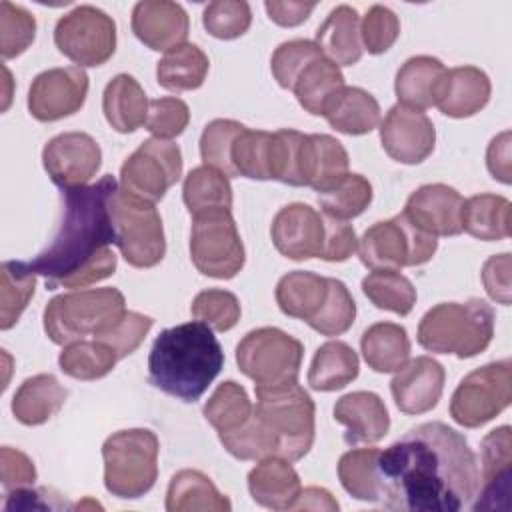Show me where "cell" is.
<instances>
[{
  "instance_id": "26",
  "label": "cell",
  "mask_w": 512,
  "mask_h": 512,
  "mask_svg": "<svg viewBox=\"0 0 512 512\" xmlns=\"http://www.w3.org/2000/svg\"><path fill=\"white\" fill-rule=\"evenodd\" d=\"M314 42L336 66L356 64L362 58L358 12L348 4L336 6L318 26Z\"/></svg>"
},
{
  "instance_id": "63",
  "label": "cell",
  "mask_w": 512,
  "mask_h": 512,
  "mask_svg": "<svg viewBox=\"0 0 512 512\" xmlns=\"http://www.w3.org/2000/svg\"><path fill=\"white\" fill-rule=\"evenodd\" d=\"M292 510H338V502L328 490L310 486L300 492Z\"/></svg>"
},
{
  "instance_id": "8",
  "label": "cell",
  "mask_w": 512,
  "mask_h": 512,
  "mask_svg": "<svg viewBox=\"0 0 512 512\" xmlns=\"http://www.w3.org/2000/svg\"><path fill=\"white\" fill-rule=\"evenodd\" d=\"M110 220L114 244L130 266L152 268L164 258V228L154 202L118 186L110 198Z\"/></svg>"
},
{
  "instance_id": "17",
  "label": "cell",
  "mask_w": 512,
  "mask_h": 512,
  "mask_svg": "<svg viewBox=\"0 0 512 512\" xmlns=\"http://www.w3.org/2000/svg\"><path fill=\"white\" fill-rule=\"evenodd\" d=\"M380 142L392 160L412 166L432 154L436 130L424 112L394 104L380 124Z\"/></svg>"
},
{
  "instance_id": "37",
  "label": "cell",
  "mask_w": 512,
  "mask_h": 512,
  "mask_svg": "<svg viewBox=\"0 0 512 512\" xmlns=\"http://www.w3.org/2000/svg\"><path fill=\"white\" fill-rule=\"evenodd\" d=\"M210 62L196 44H180L170 48L156 66V80L170 92L196 90L204 84Z\"/></svg>"
},
{
  "instance_id": "59",
  "label": "cell",
  "mask_w": 512,
  "mask_h": 512,
  "mask_svg": "<svg viewBox=\"0 0 512 512\" xmlns=\"http://www.w3.org/2000/svg\"><path fill=\"white\" fill-rule=\"evenodd\" d=\"M482 282L492 300L498 304H510V254L490 256L482 268Z\"/></svg>"
},
{
  "instance_id": "45",
  "label": "cell",
  "mask_w": 512,
  "mask_h": 512,
  "mask_svg": "<svg viewBox=\"0 0 512 512\" xmlns=\"http://www.w3.org/2000/svg\"><path fill=\"white\" fill-rule=\"evenodd\" d=\"M318 202L322 214L350 220L360 216L372 202V184L362 174L348 172L334 186L318 192Z\"/></svg>"
},
{
  "instance_id": "41",
  "label": "cell",
  "mask_w": 512,
  "mask_h": 512,
  "mask_svg": "<svg viewBox=\"0 0 512 512\" xmlns=\"http://www.w3.org/2000/svg\"><path fill=\"white\" fill-rule=\"evenodd\" d=\"M116 352L100 340H76L66 344L58 356L60 370L76 380H98L116 366Z\"/></svg>"
},
{
  "instance_id": "43",
  "label": "cell",
  "mask_w": 512,
  "mask_h": 512,
  "mask_svg": "<svg viewBox=\"0 0 512 512\" xmlns=\"http://www.w3.org/2000/svg\"><path fill=\"white\" fill-rule=\"evenodd\" d=\"M362 292L376 308L400 316L410 314L416 304V288L398 270H372L362 280Z\"/></svg>"
},
{
  "instance_id": "48",
  "label": "cell",
  "mask_w": 512,
  "mask_h": 512,
  "mask_svg": "<svg viewBox=\"0 0 512 512\" xmlns=\"http://www.w3.org/2000/svg\"><path fill=\"white\" fill-rule=\"evenodd\" d=\"M270 140L272 132L244 128L232 146V166L236 176L250 180H270Z\"/></svg>"
},
{
  "instance_id": "22",
  "label": "cell",
  "mask_w": 512,
  "mask_h": 512,
  "mask_svg": "<svg viewBox=\"0 0 512 512\" xmlns=\"http://www.w3.org/2000/svg\"><path fill=\"white\" fill-rule=\"evenodd\" d=\"M188 30V14L176 2L144 0L132 8V32L150 50L168 52L184 44Z\"/></svg>"
},
{
  "instance_id": "24",
  "label": "cell",
  "mask_w": 512,
  "mask_h": 512,
  "mask_svg": "<svg viewBox=\"0 0 512 512\" xmlns=\"http://www.w3.org/2000/svg\"><path fill=\"white\" fill-rule=\"evenodd\" d=\"M334 420L346 426L344 440L350 446L374 444L388 434L390 416L384 400L366 390L350 392L336 400Z\"/></svg>"
},
{
  "instance_id": "58",
  "label": "cell",
  "mask_w": 512,
  "mask_h": 512,
  "mask_svg": "<svg viewBox=\"0 0 512 512\" xmlns=\"http://www.w3.org/2000/svg\"><path fill=\"white\" fill-rule=\"evenodd\" d=\"M0 470H2V486L6 492L28 488L36 480L34 462L20 450L2 446L0 450Z\"/></svg>"
},
{
  "instance_id": "35",
  "label": "cell",
  "mask_w": 512,
  "mask_h": 512,
  "mask_svg": "<svg viewBox=\"0 0 512 512\" xmlns=\"http://www.w3.org/2000/svg\"><path fill=\"white\" fill-rule=\"evenodd\" d=\"M360 370L358 354L342 340L322 344L310 364L308 384L316 392H334L348 386Z\"/></svg>"
},
{
  "instance_id": "19",
  "label": "cell",
  "mask_w": 512,
  "mask_h": 512,
  "mask_svg": "<svg viewBox=\"0 0 512 512\" xmlns=\"http://www.w3.org/2000/svg\"><path fill=\"white\" fill-rule=\"evenodd\" d=\"M272 244L290 260L320 258L324 244V218L312 206L294 202L280 208L272 220Z\"/></svg>"
},
{
  "instance_id": "28",
  "label": "cell",
  "mask_w": 512,
  "mask_h": 512,
  "mask_svg": "<svg viewBox=\"0 0 512 512\" xmlns=\"http://www.w3.org/2000/svg\"><path fill=\"white\" fill-rule=\"evenodd\" d=\"M68 390L52 374L26 378L12 398V414L24 426L48 422L66 402Z\"/></svg>"
},
{
  "instance_id": "11",
  "label": "cell",
  "mask_w": 512,
  "mask_h": 512,
  "mask_svg": "<svg viewBox=\"0 0 512 512\" xmlns=\"http://www.w3.org/2000/svg\"><path fill=\"white\" fill-rule=\"evenodd\" d=\"M512 400V364L508 358L484 364L466 374L450 400V416L464 428H480Z\"/></svg>"
},
{
  "instance_id": "40",
  "label": "cell",
  "mask_w": 512,
  "mask_h": 512,
  "mask_svg": "<svg viewBox=\"0 0 512 512\" xmlns=\"http://www.w3.org/2000/svg\"><path fill=\"white\" fill-rule=\"evenodd\" d=\"M36 274L24 260H6L0 266V328L10 330L30 298L34 296Z\"/></svg>"
},
{
  "instance_id": "21",
  "label": "cell",
  "mask_w": 512,
  "mask_h": 512,
  "mask_svg": "<svg viewBox=\"0 0 512 512\" xmlns=\"http://www.w3.org/2000/svg\"><path fill=\"white\" fill-rule=\"evenodd\" d=\"M464 198L448 184H424L414 190L404 214L432 236H458L462 232Z\"/></svg>"
},
{
  "instance_id": "61",
  "label": "cell",
  "mask_w": 512,
  "mask_h": 512,
  "mask_svg": "<svg viewBox=\"0 0 512 512\" xmlns=\"http://www.w3.org/2000/svg\"><path fill=\"white\" fill-rule=\"evenodd\" d=\"M264 8L268 12V18L284 28L300 26L308 20L312 10L316 8L314 2H280V0H268L264 2Z\"/></svg>"
},
{
  "instance_id": "12",
  "label": "cell",
  "mask_w": 512,
  "mask_h": 512,
  "mask_svg": "<svg viewBox=\"0 0 512 512\" xmlns=\"http://www.w3.org/2000/svg\"><path fill=\"white\" fill-rule=\"evenodd\" d=\"M190 260L200 274L218 280H230L242 270L246 254L232 210L194 216Z\"/></svg>"
},
{
  "instance_id": "42",
  "label": "cell",
  "mask_w": 512,
  "mask_h": 512,
  "mask_svg": "<svg viewBox=\"0 0 512 512\" xmlns=\"http://www.w3.org/2000/svg\"><path fill=\"white\" fill-rule=\"evenodd\" d=\"M252 402L244 386L234 380L222 382L206 400L202 412L218 436L238 430L252 414Z\"/></svg>"
},
{
  "instance_id": "55",
  "label": "cell",
  "mask_w": 512,
  "mask_h": 512,
  "mask_svg": "<svg viewBox=\"0 0 512 512\" xmlns=\"http://www.w3.org/2000/svg\"><path fill=\"white\" fill-rule=\"evenodd\" d=\"M190 122L188 104L176 96H164L150 100L146 130L154 134V138H176L180 136Z\"/></svg>"
},
{
  "instance_id": "31",
  "label": "cell",
  "mask_w": 512,
  "mask_h": 512,
  "mask_svg": "<svg viewBox=\"0 0 512 512\" xmlns=\"http://www.w3.org/2000/svg\"><path fill=\"white\" fill-rule=\"evenodd\" d=\"M328 298V278L306 272L292 270L284 274L276 284V304L292 318H300L306 324L322 310Z\"/></svg>"
},
{
  "instance_id": "30",
  "label": "cell",
  "mask_w": 512,
  "mask_h": 512,
  "mask_svg": "<svg viewBox=\"0 0 512 512\" xmlns=\"http://www.w3.org/2000/svg\"><path fill=\"white\" fill-rule=\"evenodd\" d=\"M348 152L330 134H306L304 144V186L322 192L348 174Z\"/></svg>"
},
{
  "instance_id": "50",
  "label": "cell",
  "mask_w": 512,
  "mask_h": 512,
  "mask_svg": "<svg viewBox=\"0 0 512 512\" xmlns=\"http://www.w3.org/2000/svg\"><path fill=\"white\" fill-rule=\"evenodd\" d=\"M206 32L218 40H234L248 32L252 24L250 4L244 0H216L202 12Z\"/></svg>"
},
{
  "instance_id": "7",
  "label": "cell",
  "mask_w": 512,
  "mask_h": 512,
  "mask_svg": "<svg viewBox=\"0 0 512 512\" xmlns=\"http://www.w3.org/2000/svg\"><path fill=\"white\" fill-rule=\"evenodd\" d=\"M254 410L278 438V456L296 462L308 454L314 444L316 406L310 394L298 384L254 386Z\"/></svg>"
},
{
  "instance_id": "46",
  "label": "cell",
  "mask_w": 512,
  "mask_h": 512,
  "mask_svg": "<svg viewBox=\"0 0 512 512\" xmlns=\"http://www.w3.org/2000/svg\"><path fill=\"white\" fill-rule=\"evenodd\" d=\"M306 134L290 128L272 132L270 140V180H278L288 186H304L302 162H304Z\"/></svg>"
},
{
  "instance_id": "38",
  "label": "cell",
  "mask_w": 512,
  "mask_h": 512,
  "mask_svg": "<svg viewBox=\"0 0 512 512\" xmlns=\"http://www.w3.org/2000/svg\"><path fill=\"white\" fill-rule=\"evenodd\" d=\"M510 200L498 194H476L464 200L462 232L494 242L510 236Z\"/></svg>"
},
{
  "instance_id": "13",
  "label": "cell",
  "mask_w": 512,
  "mask_h": 512,
  "mask_svg": "<svg viewBox=\"0 0 512 512\" xmlns=\"http://www.w3.org/2000/svg\"><path fill=\"white\" fill-rule=\"evenodd\" d=\"M54 44L80 68L102 66L116 50V22L96 6H76L56 22Z\"/></svg>"
},
{
  "instance_id": "2",
  "label": "cell",
  "mask_w": 512,
  "mask_h": 512,
  "mask_svg": "<svg viewBox=\"0 0 512 512\" xmlns=\"http://www.w3.org/2000/svg\"><path fill=\"white\" fill-rule=\"evenodd\" d=\"M118 182L106 174L96 184L62 190V218L52 242L30 260L46 288H86L116 270L110 198Z\"/></svg>"
},
{
  "instance_id": "5",
  "label": "cell",
  "mask_w": 512,
  "mask_h": 512,
  "mask_svg": "<svg viewBox=\"0 0 512 512\" xmlns=\"http://www.w3.org/2000/svg\"><path fill=\"white\" fill-rule=\"evenodd\" d=\"M126 314L118 288H88L54 296L44 308V332L54 344L66 346L84 336L108 332Z\"/></svg>"
},
{
  "instance_id": "3",
  "label": "cell",
  "mask_w": 512,
  "mask_h": 512,
  "mask_svg": "<svg viewBox=\"0 0 512 512\" xmlns=\"http://www.w3.org/2000/svg\"><path fill=\"white\" fill-rule=\"evenodd\" d=\"M224 352L214 330L192 320L162 330L148 356V380L182 402H196L220 374Z\"/></svg>"
},
{
  "instance_id": "33",
  "label": "cell",
  "mask_w": 512,
  "mask_h": 512,
  "mask_svg": "<svg viewBox=\"0 0 512 512\" xmlns=\"http://www.w3.org/2000/svg\"><path fill=\"white\" fill-rule=\"evenodd\" d=\"M446 72L444 64L434 56H412L396 72L394 92L398 104L412 110H426L434 106V94L442 74Z\"/></svg>"
},
{
  "instance_id": "44",
  "label": "cell",
  "mask_w": 512,
  "mask_h": 512,
  "mask_svg": "<svg viewBox=\"0 0 512 512\" xmlns=\"http://www.w3.org/2000/svg\"><path fill=\"white\" fill-rule=\"evenodd\" d=\"M378 448H358L348 450L338 460V478L342 488L356 500L374 502L380 500L376 458Z\"/></svg>"
},
{
  "instance_id": "1",
  "label": "cell",
  "mask_w": 512,
  "mask_h": 512,
  "mask_svg": "<svg viewBox=\"0 0 512 512\" xmlns=\"http://www.w3.org/2000/svg\"><path fill=\"white\" fill-rule=\"evenodd\" d=\"M380 500L388 510L456 512L478 492L480 468L468 440L444 422H424L378 452Z\"/></svg>"
},
{
  "instance_id": "49",
  "label": "cell",
  "mask_w": 512,
  "mask_h": 512,
  "mask_svg": "<svg viewBox=\"0 0 512 512\" xmlns=\"http://www.w3.org/2000/svg\"><path fill=\"white\" fill-rule=\"evenodd\" d=\"M356 318V302L346 284L336 278H328V298L322 310L308 322V326L322 336L344 334Z\"/></svg>"
},
{
  "instance_id": "27",
  "label": "cell",
  "mask_w": 512,
  "mask_h": 512,
  "mask_svg": "<svg viewBox=\"0 0 512 512\" xmlns=\"http://www.w3.org/2000/svg\"><path fill=\"white\" fill-rule=\"evenodd\" d=\"M148 104L150 102L142 86L130 74L114 76L102 94L104 116L108 124L120 134H128L140 126H146Z\"/></svg>"
},
{
  "instance_id": "9",
  "label": "cell",
  "mask_w": 512,
  "mask_h": 512,
  "mask_svg": "<svg viewBox=\"0 0 512 512\" xmlns=\"http://www.w3.org/2000/svg\"><path fill=\"white\" fill-rule=\"evenodd\" d=\"M438 248L436 236L420 230L404 212L372 224L358 240V256L370 270H400L426 264Z\"/></svg>"
},
{
  "instance_id": "10",
  "label": "cell",
  "mask_w": 512,
  "mask_h": 512,
  "mask_svg": "<svg viewBox=\"0 0 512 512\" xmlns=\"http://www.w3.org/2000/svg\"><path fill=\"white\" fill-rule=\"evenodd\" d=\"M304 346L280 328L250 330L236 346L238 370L254 386H282L298 382Z\"/></svg>"
},
{
  "instance_id": "54",
  "label": "cell",
  "mask_w": 512,
  "mask_h": 512,
  "mask_svg": "<svg viewBox=\"0 0 512 512\" xmlns=\"http://www.w3.org/2000/svg\"><path fill=\"white\" fill-rule=\"evenodd\" d=\"M398 36H400V20L390 8L382 4H374L362 18L360 40H362V48H366L368 54L388 52L398 40Z\"/></svg>"
},
{
  "instance_id": "20",
  "label": "cell",
  "mask_w": 512,
  "mask_h": 512,
  "mask_svg": "<svg viewBox=\"0 0 512 512\" xmlns=\"http://www.w3.org/2000/svg\"><path fill=\"white\" fill-rule=\"evenodd\" d=\"M444 380V366L432 356L408 360L400 370H396L390 382L394 404L400 412L412 416L430 412L442 396Z\"/></svg>"
},
{
  "instance_id": "57",
  "label": "cell",
  "mask_w": 512,
  "mask_h": 512,
  "mask_svg": "<svg viewBox=\"0 0 512 512\" xmlns=\"http://www.w3.org/2000/svg\"><path fill=\"white\" fill-rule=\"evenodd\" d=\"M322 218H324V244H322L320 258L326 262L348 260L358 248L354 226L348 224L346 220H338L326 214H322Z\"/></svg>"
},
{
  "instance_id": "16",
  "label": "cell",
  "mask_w": 512,
  "mask_h": 512,
  "mask_svg": "<svg viewBox=\"0 0 512 512\" xmlns=\"http://www.w3.org/2000/svg\"><path fill=\"white\" fill-rule=\"evenodd\" d=\"M42 164L58 188H78L96 176L102 164V150L86 132H64L46 142Z\"/></svg>"
},
{
  "instance_id": "18",
  "label": "cell",
  "mask_w": 512,
  "mask_h": 512,
  "mask_svg": "<svg viewBox=\"0 0 512 512\" xmlns=\"http://www.w3.org/2000/svg\"><path fill=\"white\" fill-rule=\"evenodd\" d=\"M480 468V486L472 510H508V496L512 490L510 426H498L482 438Z\"/></svg>"
},
{
  "instance_id": "53",
  "label": "cell",
  "mask_w": 512,
  "mask_h": 512,
  "mask_svg": "<svg viewBox=\"0 0 512 512\" xmlns=\"http://www.w3.org/2000/svg\"><path fill=\"white\" fill-rule=\"evenodd\" d=\"M320 56L324 54L314 40H302V38L288 40L274 50L270 60V70L280 88L292 90L300 72Z\"/></svg>"
},
{
  "instance_id": "15",
  "label": "cell",
  "mask_w": 512,
  "mask_h": 512,
  "mask_svg": "<svg viewBox=\"0 0 512 512\" xmlns=\"http://www.w3.org/2000/svg\"><path fill=\"white\" fill-rule=\"evenodd\" d=\"M88 94V74L80 66L40 72L28 90V112L38 122H56L76 114Z\"/></svg>"
},
{
  "instance_id": "56",
  "label": "cell",
  "mask_w": 512,
  "mask_h": 512,
  "mask_svg": "<svg viewBox=\"0 0 512 512\" xmlns=\"http://www.w3.org/2000/svg\"><path fill=\"white\" fill-rule=\"evenodd\" d=\"M152 324L154 320L150 316H144L134 310H126V314L108 332L96 336V340L110 346L116 352L118 360H122L142 344Z\"/></svg>"
},
{
  "instance_id": "52",
  "label": "cell",
  "mask_w": 512,
  "mask_h": 512,
  "mask_svg": "<svg viewBox=\"0 0 512 512\" xmlns=\"http://www.w3.org/2000/svg\"><path fill=\"white\" fill-rule=\"evenodd\" d=\"M36 36L34 16L8 0L0 2V54L4 60L20 56Z\"/></svg>"
},
{
  "instance_id": "23",
  "label": "cell",
  "mask_w": 512,
  "mask_h": 512,
  "mask_svg": "<svg viewBox=\"0 0 512 512\" xmlns=\"http://www.w3.org/2000/svg\"><path fill=\"white\" fill-rule=\"evenodd\" d=\"M490 78L476 66H456L442 74L434 106L450 118H470L478 114L490 100Z\"/></svg>"
},
{
  "instance_id": "39",
  "label": "cell",
  "mask_w": 512,
  "mask_h": 512,
  "mask_svg": "<svg viewBox=\"0 0 512 512\" xmlns=\"http://www.w3.org/2000/svg\"><path fill=\"white\" fill-rule=\"evenodd\" d=\"M182 198L190 216L232 210L230 178L210 166H198L188 172L182 186Z\"/></svg>"
},
{
  "instance_id": "32",
  "label": "cell",
  "mask_w": 512,
  "mask_h": 512,
  "mask_svg": "<svg viewBox=\"0 0 512 512\" xmlns=\"http://www.w3.org/2000/svg\"><path fill=\"white\" fill-rule=\"evenodd\" d=\"M168 512H230V500L218 492L214 482L200 470H180L172 476L166 490Z\"/></svg>"
},
{
  "instance_id": "34",
  "label": "cell",
  "mask_w": 512,
  "mask_h": 512,
  "mask_svg": "<svg viewBox=\"0 0 512 512\" xmlns=\"http://www.w3.org/2000/svg\"><path fill=\"white\" fill-rule=\"evenodd\" d=\"M360 350L374 372L388 374L400 370L410 360V338L400 324L376 322L364 330Z\"/></svg>"
},
{
  "instance_id": "47",
  "label": "cell",
  "mask_w": 512,
  "mask_h": 512,
  "mask_svg": "<svg viewBox=\"0 0 512 512\" xmlns=\"http://www.w3.org/2000/svg\"><path fill=\"white\" fill-rule=\"evenodd\" d=\"M244 128V124L228 118L208 122L200 136V156L204 164L216 168L228 178H234L236 170L232 166V146Z\"/></svg>"
},
{
  "instance_id": "36",
  "label": "cell",
  "mask_w": 512,
  "mask_h": 512,
  "mask_svg": "<svg viewBox=\"0 0 512 512\" xmlns=\"http://www.w3.org/2000/svg\"><path fill=\"white\" fill-rule=\"evenodd\" d=\"M346 86L340 66L330 62L326 56L310 62L296 78L292 92L298 104L312 116H322L330 100Z\"/></svg>"
},
{
  "instance_id": "29",
  "label": "cell",
  "mask_w": 512,
  "mask_h": 512,
  "mask_svg": "<svg viewBox=\"0 0 512 512\" xmlns=\"http://www.w3.org/2000/svg\"><path fill=\"white\" fill-rule=\"evenodd\" d=\"M326 122L342 134L360 136L372 132L380 124L378 100L360 86H344L326 106Z\"/></svg>"
},
{
  "instance_id": "60",
  "label": "cell",
  "mask_w": 512,
  "mask_h": 512,
  "mask_svg": "<svg viewBox=\"0 0 512 512\" xmlns=\"http://www.w3.org/2000/svg\"><path fill=\"white\" fill-rule=\"evenodd\" d=\"M66 502L50 488H18L6 492L4 510H58L64 508Z\"/></svg>"
},
{
  "instance_id": "62",
  "label": "cell",
  "mask_w": 512,
  "mask_h": 512,
  "mask_svg": "<svg viewBox=\"0 0 512 512\" xmlns=\"http://www.w3.org/2000/svg\"><path fill=\"white\" fill-rule=\"evenodd\" d=\"M486 166L494 180L510 184V132L494 136L486 150Z\"/></svg>"
},
{
  "instance_id": "4",
  "label": "cell",
  "mask_w": 512,
  "mask_h": 512,
  "mask_svg": "<svg viewBox=\"0 0 512 512\" xmlns=\"http://www.w3.org/2000/svg\"><path fill=\"white\" fill-rule=\"evenodd\" d=\"M494 336V310L480 298L442 302L430 308L418 324V344L434 354L472 358L484 352Z\"/></svg>"
},
{
  "instance_id": "25",
  "label": "cell",
  "mask_w": 512,
  "mask_h": 512,
  "mask_svg": "<svg viewBox=\"0 0 512 512\" xmlns=\"http://www.w3.org/2000/svg\"><path fill=\"white\" fill-rule=\"evenodd\" d=\"M248 492L252 500L270 510H292L300 492V476L290 460L268 456L248 472Z\"/></svg>"
},
{
  "instance_id": "6",
  "label": "cell",
  "mask_w": 512,
  "mask_h": 512,
  "mask_svg": "<svg viewBox=\"0 0 512 512\" xmlns=\"http://www.w3.org/2000/svg\"><path fill=\"white\" fill-rule=\"evenodd\" d=\"M158 438L148 428L114 432L102 444L104 486L122 500H134L150 492L158 478Z\"/></svg>"
},
{
  "instance_id": "14",
  "label": "cell",
  "mask_w": 512,
  "mask_h": 512,
  "mask_svg": "<svg viewBox=\"0 0 512 512\" xmlns=\"http://www.w3.org/2000/svg\"><path fill=\"white\" fill-rule=\"evenodd\" d=\"M180 176V146L172 140L148 138L124 160L120 168V188L156 204Z\"/></svg>"
},
{
  "instance_id": "51",
  "label": "cell",
  "mask_w": 512,
  "mask_h": 512,
  "mask_svg": "<svg viewBox=\"0 0 512 512\" xmlns=\"http://www.w3.org/2000/svg\"><path fill=\"white\" fill-rule=\"evenodd\" d=\"M190 312L194 320L204 322L216 332H226L234 328L240 320V302L238 298L220 288H208L194 296Z\"/></svg>"
}]
</instances>
